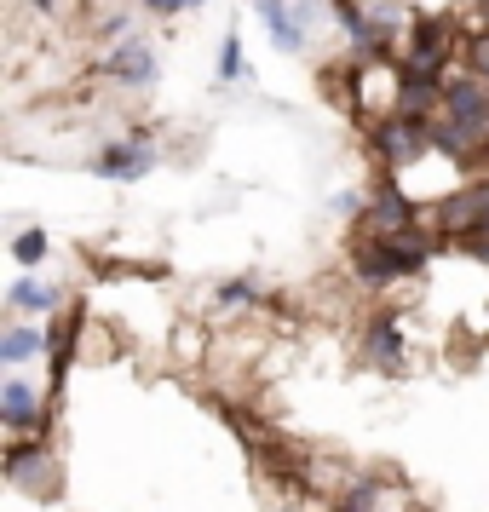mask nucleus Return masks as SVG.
I'll list each match as a JSON object with an SVG mask.
<instances>
[{
	"label": "nucleus",
	"instance_id": "a211bd4d",
	"mask_svg": "<svg viewBox=\"0 0 489 512\" xmlns=\"http://www.w3.org/2000/svg\"><path fill=\"white\" fill-rule=\"evenodd\" d=\"M213 300L225 305V311H231V305H254V282H225V288H219Z\"/></svg>",
	"mask_w": 489,
	"mask_h": 512
},
{
	"label": "nucleus",
	"instance_id": "20e7f679",
	"mask_svg": "<svg viewBox=\"0 0 489 512\" xmlns=\"http://www.w3.org/2000/svg\"><path fill=\"white\" fill-rule=\"evenodd\" d=\"M156 167V144L144 139V133H133V139L110 144V150H98L93 173H104V179H144Z\"/></svg>",
	"mask_w": 489,
	"mask_h": 512
},
{
	"label": "nucleus",
	"instance_id": "39448f33",
	"mask_svg": "<svg viewBox=\"0 0 489 512\" xmlns=\"http://www.w3.org/2000/svg\"><path fill=\"white\" fill-rule=\"evenodd\" d=\"M443 87H449V81H438V70L403 64V75H397V110H403V116H426L432 104H443Z\"/></svg>",
	"mask_w": 489,
	"mask_h": 512
},
{
	"label": "nucleus",
	"instance_id": "f257e3e1",
	"mask_svg": "<svg viewBox=\"0 0 489 512\" xmlns=\"http://www.w3.org/2000/svg\"><path fill=\"white\" fill-rule=\"evenodd\" d=\"M426 265V242L415 231H380L374 242L357 248V277L363 282H397V277H415Z\"/></svg>",
	"mask_w": 489,
	"mask_h": 512
},
{
	"label": "nucleus",
	"instance_id": "1a4fd4ad",
	"mask_svg": "<svg viewBox=\"0 0 489 512\" xmlns=\"http://www.w3.org/2000/svg\"><path fill=\"white\" fill-rule=\"evenodd\" d=\"M254 6H259V18H265V29H271V47L305 52V18L288 0H254Z\"/></svg>",
	"mask_w": 489,
	"mask_h": 512
},
{
	"label": "nucleus",
	"instance_id": "aec40b11",
	"mask_svg": "<svg viewBox=\"0 0 489 512\" xmlns=\"http://www.w3.org/2000/svg\"><path fill=\"white\" fill-rule=\"evenodd\" d=\"M156 18H173V12H196V6H208V0H144Z\"/></svg>",
	"mask_w": 489,
	"mask_h": 512
},
{
	"label": "nucleus",
	"instance_id": "423d86ee",
	"mask_svg": "<svg viewBox=\"0 0 489 512\" xmlns=\"http://www.w3.org/2000/svg\"><path fill=\"white\" fill-rule=\"evenodd\" d=\"M104 70L116 75L121 87H150V81H156V52L144 47L139 35H127V41L104 58Z\"/></svg>",
	"mask_w": 489,
	"mask_h": 512
},
{
	"label": "nucleus",
	"instance_id": "6e6552de",
	"mask_svg": "<svg viewBox=\"0 0 489 512\" xmlns=\"http://www.w3.org/2000/svg\"><path fill=\"white\" fill-rule=\"evenodd\" d=\"M0 420H6L12 432H35V426H41V392H35L29 380H6V386H0Z\"/></svg>",
	"mask_w": 489,
	"mask_h": 512
},
{
	"label": "nucleus",
	"instance_id": "9b49d317",
	"mask_svg": "<svg viewBox=\"0 0 489 512\" xmlns=\"http://www.w3.org/2000/svg\"><path fill=\"white\" fill-rule=\"evenodd\" d=\"M6 300H12V311H58V305H64V294H58L52 282H41V277H18Z\"/></svg>",
	"mask_w": 489,
	"mask_h": 512
},
{
	"label": "nucleus",
	"instance_id": "dca6fc26",
	"mask_svg": "<svg viewBox=\"0 0 489 512\" xmlns=\"http://www.w3.org/2000/svg\"><path fill=\"white\" fill-rule=\"evenodd\" d=\"M12 259H18V265H41V259H47V231H24L18 236V242H12Z\"/></svg>",
	"mask_w": 489,
	"mask_h": 512
},
{
	"label": "nucleus",
	"instance_id": "9d476101",
	"mask_svg": "<svg viewBox=\"0 0 489 512\" xmlns=\"http://www.w3.org/2000/svg\"><path fill=\"white\" fill-rule=\"evenodd\" d=\"M443 58H449V24H438V18H415V29H409V64H420V70H443Z\"/></svg>",
	"mask_w": 489,
	"mask_h": 512
},
{
	"label": "nucleus",
	"instance_id": "4be33fe9",
	"mask_svg": "<svg viewBox=\"0 0 489 512\" xmlns=\"http://www.w3.org/2000/svg\"><path fill=\"white\" fill-rule=\"evenodd\" d=\"M29 6H35V12H58V0H29Z\"/></svg>",
	"mask_w": 489,
	"mask_h": 512
},
{
	"label": "nucleus",
	"instance_id": "f3484780",
	"mask_svg": "<svg viewBox=\"0 0 489 512\" xmlns=\"http://www.w3.org/2000/svg\"><path fill=\"white\" fill-rule=\"evenodd\" d=\"M466 70L478 75V81H489V35H478V41L466 47Z\"/></svg>",
	"mask_w": 489,
	"mask_h": 512
},
{
	"label": "nucleus",
	"instance_id": "4468645a",
	"mask_svg": "<svg viewBox=\"0 0 489 512\" xmlns=\"http://www.w3.org/2000/svg\"><path fill=\"white\" fill-rule=\"evenodd\" d=\"M41 346H47V334H35L29 323H12L6 328V340H0V357H6V363H29Z\"/></svg>",
	"mask_w": 489,
	"mask_h": 512
},
{
	"label": "nucleus",
	"instance_id": "ddd939ff",
	"mask_svg": "<svg viewBox=\"0 0 489 512\" xmlns=\"http://www.w3.org/2000/svg\"><path fill=\"white\" fill-rule=\"evenodd\" d=\"M41 466H47V443L29 438V443H18V449L6 455V478H12V484H29V478H35Z\"/></svg>",
	"mask_w": 489,
	"mask_h": 512
},
{
	"label": "nucleus",
	"instance_id": "7ed1b4c3",
	"mask_svg": "<svg viewBox=\"0 0 489 512\" xmlns=\"http://www.w3.org/2000/svg\"><path fill=\"white\" fill-rule=\"evenodd\" d=\"M363 357H369L374 369H386V374H403V317L397 311H380L369 328H363Z\"/></svg>",
	"mask_w": 489,
	"mask_h": 512
},
{
	"label": "nucleus",
	"instance_id": "6ab92c4d",
	"mask_svg": "<svg viewBox=\"0 0 489 512\" xmlns=\"http://www.w3.org/2000/svg\"><path fill=\"white\" fill-rule=\"evenodd\" d=\"M334 512H374V484H357V489H346V501Z\"/></svg>",
	"mask_w": 489,
	"mask_h": 512
},
{
	"label": "nucleus",
	"instance_id": "f03ea898",
	"mask_svg": "<svg viewBox=\"0 0 489 512\" xmlns=\"http://www.w3.org/2000/svg\"><path fill=\"white\" fill-rule=\"evenodd\" d=\"M443 110L461 121L472 139H489V93L478 75H455L449 87H443Z\"/></svg>",
	"mask_w": 489,
	"mask_h": 512
},
{
	"label": "nucleus",
	"instance_id": "0eeeda50",
	"mask_svg": "<svg viewBox=\"0 0 489 512\" xmlns=\"http://www.w3.org/2000/svg\"><path fill=\"white\" fill-rule=\"evenodd\" d=\"M369 219H374V231H415V202L392 179H380L369 196Z\"/></svg>",
	"mask_w": 489,
	"mask_h": 512
},
{
	"label": "nucleus",
	"instance_id": "f8f14e48",
	"mask_svg": "<svg viewBox=\"0 0 489 512\" xmlns=\"http://www.w3.org/2000/svg\"><path fill=\"white\" fill-rule=\"evenodd\" d=\"M472 133H466L461 121L455 116H432V150H443V156H449V162H461V156H472Z\"/></svg>",
	"mask_w": 489,
	"mask_h": 512
},
{
	"label": "nucleus",
	"instance_id": "2eb2a0df",
	"mask_svg": "<svg viewBox=\"0 0 489 512\" xmlns=\"http://www.w3.org/2000/svg\"><path fill=\"white\" fill-rule=\"evenodd\" d=\"M248 75V58H242V35H225L219 47V81H242Z\"/></svg>",
	"mask_w": 489,
	"mask_h": 512
},
{
	"label": "nucleus",
	"instance_id": "412c9836",
	"mask_svg": "<svg viewBox=\"0 0 489 512\" xmlns=\"http://www.w3.org/2000/svg\"><path fill=\"white\" fill-rule=\"evenodd\" d=\"M466 248H472V254H478V259H484V265H489V236H472Z\"/></svg>",
	"mask_w": 489,
	"mask_h": 512
}]
</instances>
